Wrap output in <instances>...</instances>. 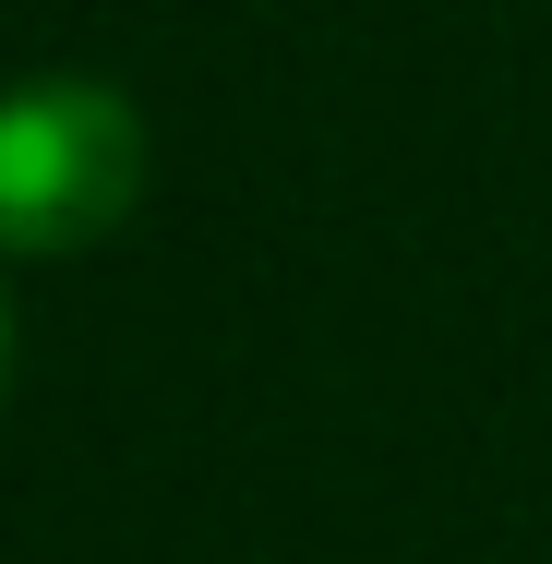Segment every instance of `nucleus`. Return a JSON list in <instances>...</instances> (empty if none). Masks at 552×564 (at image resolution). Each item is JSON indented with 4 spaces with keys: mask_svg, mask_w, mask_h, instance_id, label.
Here are the masks:
<instances>
[{
    "mask_svg": "<svg viewBox=\"0 0 552 564\" xmlns=\"http://www.w3.org/2000/svg\"><path fill=\"white\" fill-rule=\"evenodd\" d=\"M144 205V120L97 73H36L0 97V252H97Z\"/></svg>",
    "mask_w": 552,
    "mask_h": 564,
    "instance_id": "obj_1",
    "label": "nucleus"
},
{
    "mask_svg": "<svg viewBox=\"0 0 552 564\" xmlns=\"http://www.w3.org/2000/svg\"><path fill=\"white\" fill-rule=\"evenodd\" d=\"M0 384H12V301H0Z\"/></svg>",
    "mask_w": 552,
    "mask_h": 564,
    "instance_id": "obj_2",
    "label": "nucleus"
}]
</instances>
